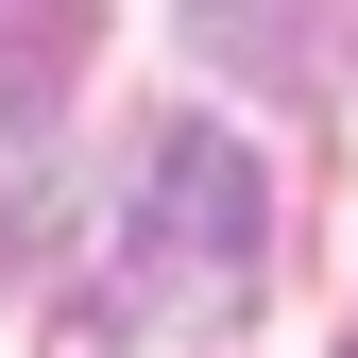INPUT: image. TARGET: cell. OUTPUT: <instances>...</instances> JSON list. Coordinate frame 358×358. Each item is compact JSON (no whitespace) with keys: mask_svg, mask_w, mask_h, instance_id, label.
Returning <instances> with one entry per match:
<instances>
[{"mask_svg":"<svg viewBox=\"0 0 358 358\" xmlns=\"http://www.w3.org/2000/svg\"><path fill=\"white\" fill-rule=\"evenodd\" d=\"M273 290V188L222 120H171L137 171V222H120V290L103 324H239Z\"/></svg>","mask_w":358,"mask_h":358,"instance_id":"obj_1","label":"cell"},{"mask_svg":"<svg viewBox=\"0 0 358 358\" xmlns=\"http://www.w3.org/2000/svg\"><path fill=\"white\" fill-rule=\"evenodd\" d=\"M85 34H103V0H0V120L52 103V85L85 69Z\"/></svg>","mask_w":358,"mask_h":358,"instance_id":"obj_2","label":"cell"}]
</instances>
